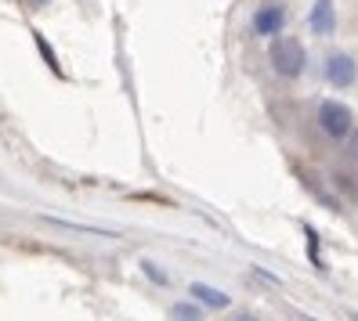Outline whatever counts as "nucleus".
<instances>
[{
  "mask_svg": "<svg viewBox=\"0 0 358 321\" xmlns=\"http://www.w3.org/2000/svg\"><path fill=\"white\" fill-rule=\"evenodd\" d=\"M268 61H271V69H275V76L297 80L308 66V51L297 36H275L268 44Z\"/></svg>",
  "mask_w": 358,
  "mask_h": 321,
  "instance_id": "f257e3e1",
  "label": "nucleus"
},
{
  "mask_svg": "<svg viewBox=\"0 0 358 321\" xmlns=\"http://www.w3.org/2000/svg\"><path fill=\"white\" fill-rule=\"evenodd\" d=\"M171 318L174 321H203V311H199V304H174Z\"/></svg>",
  "mask_w": 358,
  "mask_h": 321,
  "instance_id": "0eeeda50",
  "label": "nucleus"
},
{
  "mask_svg": "<svg viewBox=\"0 0 358 321\" xmlns=\"http://www.w3.org/2000/svg\"><path fill=\"white\" fill-rule=\"evenodd\" d=\"M236 321H257V318H254V314H239Z\"/></svg>",
  "mask_w": 358,
  "mask_h": 321,
  "instance_id": "9b49d317",
  "label": "nucleus"
},
{
  "mask_svg": "<svg viewBox=\"0 0 358 321\" xmlns=\"http://www.w3.org/2000/svg\"><path fill=\"white\" fill-rule=\"evenodd\" d=\"M282 26H286V4L282 0H264L254 11V18H250V29L257 36H268V40L282 36Z\"/></svg>",
  "mask_w": 358,
  "mask_h": 321,
  "instance_id": "20e7f679",
  "label": "nucleus"
},
{
  "mask_svg": "<svg viewBox=\"0 0 358 321\" xmlns=\"http://www.w3.org/2000/svg\"><path fill=\"white\" fill-rule=\"evenodd\" d=\"M188 296H192L199 307H210V311H228L231 307V296L224 289L206 285V282H192V285H188Z\"/></svg>",
  "mask_w": 358,
  "mask_h": 321,
  "instance_id": "39448f33",
  "label": "nucleus"
},
{
  "mask_svg": "<svg viewBox=\"0 0 358 321\" xmlns=\"http://www.w3.org/2000/svg\"><path fill=\"white\" fill-rule=\"evenodd\" d=\"M33 36H36V47H40V54H44V61H48V69H51L55 76H62V69H58V58L51 54V47H48V40L40 36V33H33Z\"/></svg>",
  "mask_w": 358,
  "mask_h": 321,
  "instance_id": "6e6552de",
  "label": "nucleus"
},
{
  "mask_svg": "<svg viewBox=\"0 0 358 321\" xmlns=\"http://www.w3.org/2000/svg\"><path fill=\"white\" fill-rule=\"evenodd\" d=\"M322 76H326V83L333 91H348V87H355V80H358V61L348 51H333L322 61Z\"/></svg>",
  "mask_w": 358,
  "mask_h": 321,
  "instance_id": "7ed1b4c3",
  "label": "nucleus"
},
{
  "mask_svg": "<svg viewBox=\"0 0 358 321\" xmlns=\"http://www.w3.org/2000/svg\"><path fill=\"white\" fill-rule=\"evenodd\" d=\"M304 234H308V249H311V264L319 267V271H326L322 267V256H319V239H315V227H304Z\"/></svg>",
  "mask_w": 358,
  "mask_h": 321,
  "instance_id": "1a4fd4ad",
  "label": "nucleus"
},
{
  "mask_svg": "<svg viewBox=\"0 0 358 321\" xmlns=\"http://www.w3.org/2000/svg\"><path fill=\"white\" fill-rule=\"evenodd\" d=\"M308 29H311L315 36H333V29H336V8L329 4V0H319V4L311 8Z\"/></svg>",
  "mask_w": 358,
  "mask_h": 321,
  "instance_id": "423d86ee",
  "label": "nucleus"
},
{
  "mask_svg": "<svg viewBox=\"0 0 358 321\" xmlns=\"http://www.w3.org/2000/svg\"><path fill=\"white\" fill-rule=\"evenodd\" d=\"M319 130H322L326 137H333V141L351 137V134H355V116H351V109H348L344 101L326 98V101L319 105Z\"/></svg>",
  "mask_w": 358,
  "mask_h": 321,
  "instance_id": "f03ea898",
  "label": "nucleus"
},
{
  "mask_svg": "<svg viewBox=\"0 0 358 321\" xmlns=\"http://www.w3.org/2000/svg\"><path fill=\"white\" fill-rule=\"evenodd\" d=\"M141 267H145V274H149L156 285H166V282H171V278H166V274L159 271V264H152V260H141Z\"/></svg>",
  "mask_w": 358,
  "mask_h": 321,
  "instance_id": "9d476101",
  "label": "nucleus"
}]
</instances>
